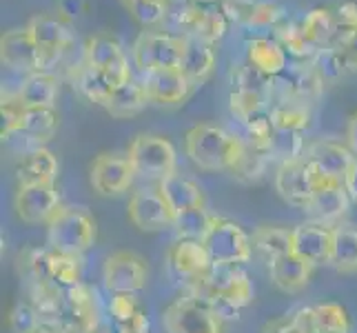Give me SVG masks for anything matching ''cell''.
Listing matches in <instances>:
<instances>
[{
  "label": "cell",
  "mask_w": 357,
  "mask_h": 333,
  "mask_svg": "<svg viewBox=\"0 0 357 333\" xmlns=\"http://www.w3.org/2000/svg\"><path fill=\"white\" fill-rule=\"evenodd\" d=\"M189 287L193 298L202 300L220 320L240 318L244 306L253 302V285L240 265H213L204 278Z\"/></svg>",
  "instance_id": "1"
},
{
  "label": "cell",
  "mask_w": 357,
  "mask_h": 333,
  "mask_svg": "<svg viewBox=\"0 0 357 333\" xmlns=\"http://www.w3.org/2000/svg\"><path fill=\"white\" fill-rule=\"evenodd\" d=\"M246 149L240 135L227 131L220 125L202 122L184 135V151L191 163L202 171H233Z\"/></svg>",
  "instance_id": "2"
},
{
  "label": "cell",
  "mask_w": 357,
  "mask_h": 333,
  "mask_svg": "<svg viewBox=\"0 0 357 333\" xmlns=\"http://www.w3.org/2000/svg\"><path fill=\"white\" fill-rule=\"evenodd\" d=\"M96 242V220L89 209L78 205H63L58 214L47 222V244L49 249L82 256Z\"/></svg>",
  "instance_id": "3"
},
{
  "label": "cell",
  "mask_w": 357,
  "mask_h": 333,
  "mask_svg": "<svg viewBox=\"0 0 357 333\" xmlns=\"http://www.w3.org/2000/svg\"><path fill=\"white\" fill-rule=\"evenodd\" d=\"M129 163L135 176L165 180L167 176L176 174L178 154L167 138L155 133H140L135 135L127 151Z\"/></svg>",
  "instance_id": "4"
},
{
  "label": "cell",
  "mask_w": 357,
  "mask_h": 333,
  "mask_svg": "<svg viewBox=\"0 0 357 333\" xmlns=\"http://www.w3.org/2000/svg\"><path fill=\"white\" fill-rule=\"evenodd\" d=\"M187 47V36L165 34V31H142L133 43L131 56L133 65L144 73L155 69L180 67V60Z\"/></svg>",
  "instance_id": "5"
},
{
  "label": "cell",
  "mask_w": 357,
  "mask_h": 333,
  "mask_svg": "<svg viewBox=\"0 0 357 333\" xmlns=\"http://www.w3.org/2000/svg\"><path fill=\"white\" fill-rule=\"evenodd\" d=\"M202 244L206 246L213 265H244L251 260L253 253V242L249 233L238 222L218 216Z\"/></svg>",
  "instance_id": "6"
},
{
  "label": "cell",
  "mask_w": 357,
  "mask_h": 333,
  "mask_svg": "<svg viewBox=\"0 0 357 333\" xmlns=\"http://www.w3.org/2000/svg\"><path fill=\"white\" fill-rule=\"evenodd\" d=\"M162 325L167 333H222V320L193 295L171 302L162 313Z\"/></svg>",
  "instance_id": "7"
},
{
  "label": "cell",
  "mask_w": 357,
  "mask_h": 333,
  "mask_svg": "<svg viewBox=\"0 0 357 333\" xmlns=\"http://www.w3.org/2000/svg\"><path fill=\"white\" fill-rule=\"evenodd\" d=\"M24 29L29 31L31 40L38 45V49L45 56V71L56 67L60 63V58H63V54L73 45L71 22L63 20L60 16L38 14L29 18V22L24 24Z\"/></svg>",
  "instance_id": "8"
},
{
  "label": "cell",
  "mask_w": 357,
  "mask_h": 333,
  "mask_svg": "<svg viewBox=\"0 0 357 333\" xmlns=\"http://www.w3.org/2000/svg\"><path fill=\"white\" fill-rule=\"evenodd\" d=\"M149 280L146 262L133 251H116L105 260L102 282L109 293H140Z\"/></svg>",
  "instance_id": "9"
},
{
  "label": "cell",
  "mask_w": 357,
  "mask_h": 333,
  "mask_svg": "<svg viewBox=\"0 0 357 333\" xmlns=\"http://www.w3.org/2000/svg\"><path fill=\"white\" fill-rule=\"evenodd\" d=\"M306 163L311 165L319 182H342L357 163V156L347 145L333 140H317L306 147Z\"/></svg>",
  "instance_id": "10"
},
{
  "label": "cell",
  "mask_w": 357,
  "mask_h": 333,
  "mask_svg": "<svg viewBox=\"0 0 357 333\" xmlns=\"http://www.w3.org/2000/svg\"><path fill=\"white\" fill-rule=\"evenodd\" d=\"M65 333H96L98 329V302L96 291L80 282L65 289V306L58 325Z\"/></svg>",
  "instance_id": "11"
},
{
  "label": "cell",
  "mask_w": 357,
  "mask_h": 333,
  "mask_svg": "<svg viewBox=\"0 0 357 333\" xmlns=\"http://www.w3.org/2000/svg\"><path fill=\"white\" fill-rule=\"evenodd\" d=\"M127 214L129 220L133 222V227L149 233L174 227L176 222V214L165 200V195L160 193V189H151V187H142L131 193Z\"/></svg>",
  "instance_id": "12"
},
{
  "label": "cell",
  "mask_w": 357,
  "mask_h": 333,
  "mask_svg": "<svg viewBox=\"0 0 357 333\" xmlns=\"http://www.w3.org/2000/svg\"><path fill=\"white\" fill-rule=\"evenodd\" d=\"M176 22L180 24V29L187 31V36L200 38L208 45L222 40L229 29V18L222 14L220 5L204 7L189 3V0L176 11Z\"/></svg>",
  "instance_id": "13"
},
{
  "label": "cell",
  "mask_w": 357,
  "mask_h": 333,
  "mask_svg": "<svg viewBox=\"0 0 357 333\" xmlns=\"http://www.w3.org/2000/svg\"><path fill=\"white\" fill-rule=\"evenodd\" d=\"M317 184L319 180L315 176V171L311 169V165L306 163V158L280 165L275 174V189L280 193V198L289 202L291 207L302 209V212L309 207L311 195Z\"/></svg>",
  "instance_id": "14"
},
{
  "label": "cell",
  "mask_w": 357,
  "mask_h": 333,
  "mask_svg": "<svg viewBox=\"0 0 357 333\" xmlns=\"http://www.w3.org/2000/svg\"><path fill=\"white\" fill-rule=\"evenodd\" d=\"M29 276L36 280H49L54 285L69 289L73 285H80V262L78 256L60 253L54 249L33 251L27 260Z\"/></svg>",
  "instance_id": "15"
},
{
  "label": "cell",
  "mask_w": 357,
  "mask_h": 333,
  "mask_svg": "<svg viewBox=\"0 0 357 333\" xmlns=\"http://www.w3.org/2000/svg\"><path fill=\"white\" fill-rule=\"evenodd\" d=\"M135 178V171L127 156L100 154L96 156L89 169V182L93 191L100 195H120L125 193Z\"/></svg>",
  "instance_id": "16"
},
{
  "label": "cell",
  "mask_w": 357,
  "mask_h": 333,
  "mask_svg": "<svg viewBox=\"0 0 357 333\" xmlns=\"http://www.w3.org/2000/svg\"><path fill=\"white\" fill-rule=\"evenodd\" d=\"M63 207L60 202V193L56 191L54 184H29V187H18L14 209L16 216L27 222V225H40L49 222L58 209Z\"/></svg>",
  "instance_id": "17"
},
{
  "label": "cell",
  "mask_w": 357,
  "mask_h": 333,
  "mask_svg": "<svg viewBox=\"0 0 357 333\" xmlns=\"http://www.w3.org/2000/svg\"><path fill=\"white\" fill-rule=\"evenodd\" d=\"M0 56H3V65L7 69L27 73V76L36 71H45V56L24 27L3 34V38H0Z\"/></svg>",
  "instance_id": "18"
},
{
  "label": "cell",
  "mask_w": 357,
  "mask_h": 333,
  "mask_svg": "<svg viewBox=\"0 0 357 333\" xmlns=\"http://www.w3.org/2000/svg\"><path fill=\"white\" fill-rule=\"evenodd\" d=\"M169 269L182 280H187L189 285L195 280L204 278L213 267L211 256H208L206 246L200 240H187L178 238L167 253Z\"/></svg>",
  "instance_id": "19"
},
{
  "label": "cell",
  "mask_w": 357,
  "mask_h": 333,
  "mask_svg": "<svg viewBox=\"0 0 357 333\" xmlns=\"http://www.w3.org/2000/svg\"><path fill=\"white\" fill-rule=\"evenodd\" d=\"M331 251H333V229L319 222H302L293 227V244L291 253L304 258L306 262L328 265Z\"/></svg>",
  "instance_id": "20"
},
{
  "label": "cell",
  "mask_w": 357,
  "mask_h": 333,
  "mask_svg": "<svg viewBox=\"0 0 357 333\" xmlns=\"http://www.w3.org/2000/svg\"><path fill=\"white\" fill-rule=\"evenodd\" d=\"M142 84L146 94H149V101L155 105H167V107H174L180 105L189 98L191 87L193 84L189 82V78L178 67H171V69H155L144 73Z\"/></svg>",
  "instance_id": "21"
},
{
  "label": "cell",
  "mask_w": 357,
  "mask_h": 333,
  "mask_svg": "<svg viewBox=\"0 0 357 333\" xmlns=\"http://www.w3.org/2000/svg\"><path fill=\"white\" fill-rule=\"evenodd\" d=\"M349 205L351 195L344 189L342 182H319L311 195L309 207L304 209V214H309L313 222L328 225V222H335L347 214Z\"/></svg>",
  "instance_id": "22"
},
{
  "label": "cell",
  "mask_w": 357,
  "mask_h": 333,
  "mask_svg": "<svg viewBox=\"0 0 357 333\" xmlns=\"http://www.w3.org/2000/svg\"><path fill=\"white\" fill-rule=\"evenodd\" d=\"M58 176V160L45 147H33L31 151H24L16 163V180L18 187L29 184H54Z\"/></svg>",
  "instance_id": "23"
},
{
  "label": "cell",
  "mask_w": 357,
  "mask_h": 333,
  "mask_svg": "<svg viewBox=\"0 0 357 333\" xmlns=\"http://www.w3.org/2000/svg\"><path fill=\"white\" fill-rule=\"evenodd\" d=\"M311 274L313 265L295 253L268 260V276L273 280V285L284 293H300L302 289H306V285L311 282Z\"/></svg>",
  "instance_id": "24"
},
{
  "label": "cell",
  "mask_w": 357,
  "mask_h": 333,
  "mask_svg": "<svg viewBox=\"0 0 357 333\" xmlns=\"http://www.w3.org/2000/svg\"><path fill=\"white\" fill-rule=\"evenodd\" d=\"M246 63L268 78H278L289 67V54L275 38H251L246 43Z\"/></svg>",
  "instance_id": "25"
},
{
  "label": "cell",
  "mask_w": 357,
  "mask_h": 333,
  "mask_svg": "<svg viewBox=\"0 0 357 333\" xmlns=\"http://www.w3.org/2000/svg\"><path fill=\"white\" fill-rule=\"evenodd\" d=\"M213 67H215L213 45L187 36V47H184V54H182L178 69L189 78V82L193 84V87L195 84H202L208 76H211Z\"/></svg>",
  "instance_id": "26"
},
{
  "label": "cell",
  "mask_w": 357,
  "mask_h": 333,
  "mask_svg": "<svg viewBox=\"0 0 357 333\" xmlns=\"http://www.w3.org/2000/svg\"><path fill=\"white\" fill-rule=\"evenodd\" d=\"M158 189L165 195V200L169 202L171 209H174L176 216L187 212V209H193V207H204L202 189L193 180L182 178L178 174H171L165 180H160Z\"/></svg>",
  "instance_id": "27"
},
{
  "label": "cell",
  "mask_w": 357,
  "mask_h": 333,
  "mask_svg": "<svg viewBox=\"0 0 357 333\" xmlns=\"http://www.w3.org/2000/svg\"><path fill=\"white\" fill-rule=\"evenodd\" d=\"M60 94V80L52 71H36L29 73L24 80L18 101L24 107H54Z\"/></svg>",
  "instance_id": "28"
},
{
  "label": "cell",
  "mask_w": 357,
  "mask_h": 333,
  "mask_svg": "<svg viewBox=\"0 0 357 333\" xmlns=\"http://www.w3.org/2000/svg\"><path fill=\"white\" fill-rule=\"evenodd\" d=\"M271 120L275 129L304 131L311 125V103L302 98H284L271 105Z\"/></svg>",
  "instance_id": "29"
},
{
  "label": "cell",
  "mask_w": 357,
  "mask_h": 333,
  "mask_svg": "<svg viewBox=\"0 0 357 333\" xmlns=\"http://www.w3.org/2000/svg\"><path fill=\"white\" fill-rule=\"evenodd\" d=\"M149 103L151 101H149V94H146V89H144V84L129 80L127 84L114 89V94H112V98H109L105 109L114 118H131L135 114H140V111Z\"/></svg>",
  "instance_id": "30"
},
{
  "label": "cell",
  "mask_w": 357,
  "mask_h": 333,
  "mask_svg": "<svg viewBox=\"0 0 357 333\" xmlns=\"http://www.w3.org/2000/svg\"><path fill=\"white\" fill-rule=\"evenodd\" d=\"M82 60L87 63L89 67L98 69V71H105L112 65H116L118 60L127 58L125 52H122V45L114 38V36L109 34H98V36H91L82 49Z\"/></svg>",
  "instance_id": "31"
},
{
  "label": "cell",
  "mask_w": 357,
  "mask_h": 333,
  "mask_svg": "<svg viewBox=\"0 0 357 333\" xmlns=\"http://www.w3.org/2000/svg\"><path fill=\"white\" fill-rule=\"evenodd\" d=\"M58 131V114L54 107H24L20 133L29 135L36 145L52 140Z\"/></svg>",
  "instance_id": "32"
},
{
  "label": "cell",
  "mask_w": 357,
  "mask_h": 333,
  "mask_svg": "<svg viewBox=\"0 0 357 333\" xmlns=\"http://www.w3.org/2000/svg\"><path fill=\"white\" fill-rule=\"evenodd\" d=\"M287 20V11L282 5L271 0H255L249 18L242 24L246 31L255 34L253 38H266L268 31H278V27Z\"/></svg>",
  "instance_id": "33"
},
{
  "label": "cell",
  "mask_w": 357,
  "mask_h": 333,
  "mask_svg": "<svg viewBox=\"0 0 357 333\" xmlns=\"http://www.w3.org/2000/svg\"><path fill=\"white\" fill-rule=\"evenodd\" d=\"M251 242H253V249L260 251L266 260H273V258L291 253L293 229L262 225L251 233Z\"/></svg>",
  "instance_id": "34"
},
{
  "label": "cell",
  "mask_w": 357,
  "mask_h": 333,
  "mask_svg": "<svg viewBox=\"0 0 357 333\" xmlns=\"http://www.w3.org/2000/svg\"><path fill=\"white\" fill-rule=\"evenodd\" d=\"M302 29L306 34V38H309L317 49L331 47L337 36V22L333 16V9L317 7V9L306 11V16L302 20Z\"/></svg>",
  "instance_id": "35"
},
{
  "label": "cell",
  "mask_w": 357,
  "mask_h": 333,
  "mask_svg": "<svg viewBox=\"0 0 357 333\" xmlns=\"http://www.w3.org/2000/svg\"><path fill=\"white\" fill-rule=\"evenodd\" d=\"M275 40L282 45V49L300 63H311L313 56L317 54V47L306 38V34L302 29V22H291L284 20L275 31Z\"/></svg>",
  "instance_id": "36"
},
{
  "label": "cell",
  "mask_w": 357,
  "mask_h": 333,
  "mask_svg": "<svg viewBox=\"0 0 357 333\" xmlns=\"http://www.w3.org/2000/svg\"><path fill=\"white\" fill-rule=\"evenodd\" d=\"M328 265L342 271V274L357 271V229L353 227L333 229V251H331Z\"/></svg>",
  "instance_id": "37"
},
{
  "label": "cell",
  "mask_w": 357,
  "mask_h": 333,
  "mask_svg": "<svg viewBox=\"0 0 357 333\" xmlns=\"http://www.w3.org/2000/svg\"><path fill=\"white\" fill-rule=\"evenodd\" d=\"M73 82H76L73 87H78V91L84 98H87V101H91L96 105H102V107H107L109 98H112V94H114V87L107 82L105 73L93 69V67H89L87 63H84V60L80 63Z\"/></svg>",
  "instance_id": "38"
},
{
  "label": "cell",
  "mask_w": 357,
  "mask_h": 333,
  "mask_svg": "<svg viewBox=\"0 0 357 333\" xmlns=\"http://www.w3.org/2000/svg\"><path fill=\"white\" fill-rule=\"evenodd\" d=\"M229 80H231V91L262 94L268 101H273V78L264 76L262 71H257L249 63L233 65L229 71Z\"/></svg>",
  "instance_id": "39"
},
{
  "label": "cell",
  "mask_w": 357,
  "mask_h": 333,
  "mask_svg": "<svg viewBox=\"0 0 357 333\" xmlns=\"http://www.w3.org/2000/svg\"><path fill=\"white\" fill-rule=\"evenodd\" d=\"M313 69L317 71V76L324 80V84H333L340 78H344L347 73H351V67L347 63V56L340 47H322L317 49V54L311 60Z\"/></svg>",
  "instance_id": "40"
},
{
  "label": "cell",
  "mask_w": 357,
  "mask_h": 333,
  "mask_svg": "<svg viewBox=\"0 0 357 333\" xmlns=\"http://www.w3.org/2000/svg\"><path fill=\"white\" fill-rule=\"evenodd\" d=\"M266 154H268L271 160H280V165L304 158L306 156V145H304V138H302V131L275 129L273 138H271V142H268Z\"/></svg>",
  "instance_id": "41"
},
{
  "label": "cell",
  "mask_w": 357,
  "mask_h": 333,
  "mask_svg": "<svg viewBox=\"0 0 357 333\" xmlns=\"http://www.w3.org/2000/svg\"><path fill=\"white\" fill-rule=\"evenodd\" d=\"M349 313L337 302H322L313 306V333H349Z\"/></svg>",
  "instance_id": "42"
},
{
  "label": "cell",
  "mask_w": 357,
  "mask_h": 333,
  "mask_svg": "<svg viewBox=\"0 0 357 333\" xmlns=\"http://www.w3.org/2000/svg\"><path fill=\"white\" fill-rule=\"evenodd\" d=\"M213 220H215V216L208 214L204 207H193V209H187V212L176 216L174 229L178 231L180 238L202 242L206 238L208 229H211Z\"/></svg>",
  "instance_id": "43"
},
{
  "label": "cell",
  "mask_w": 357,
  "mask_h": 333,
  "mask_svg": "<svg viewBox=\"0 0 357 333\" xmlns=\"http://www.w3.org/2000/svg\"><path fill=\"white\" fill-rule=\"evenodd\" d=\"M125 5L133 20L146 31L160 27L171 14V0H129Z\"/></svg>",
  "instance_id": "44"
},
{
  "label": "cell",
  "mask_w": 357,
  "mask_h": 333,
  "mask_svg": "<svg viewBox=\"0 0 357 333\" xmlns=\"http://www.w3.org/2000/svg\"><path fill=\"white\" fill-rule=\"evenodd\" d=\"M268 154L264 149H257V147L246 142V149L240 158V163L233 167L231 176L238 178L240 182H257L264 178V171L268 165Z\"/></svg>",
  "instance_id": "45"
},
{
  "label": "cell",
  "mask_w": 357,
  "mask_h": 333,
  "mask_svg": "<svg viewBox=\"0 0 357 333\" xmlns=\"http://www.w3.org/2000/svg\"><path fill=\"white\" fill-rule=\"evenodd\" d=\"M264 333H313V306H302L291 318L273 320Z\"/></svg>",
  "instance_id": "46"
},
{
  "label": "cell",
  "mask_w": 357,
  "mask_h": 333,
  "mask_svg": "<svg viewBox=\"0 0 357 333\" xmlns=\"http://www.w3.org/2000/svg\"><path fill=\"white\" fill-rule=\"evenodd\" d=\"M9 327L16 333H38L45 327V323L31 302H18L9 311Z\"/></svg>",
  "instance_id": "47"
},
{
  "label": "cell",
  "mask_w": 357,
  "mask_h": 333,
  "mask_svg": "<svg viewBox=\"0 0 357 333\" xmlns=\"http://www.w3.org/2000/svg\"><path fill=\"white\" fill-rule=\"evenodd\" d=\"M138 311H142V309L138 306V302H135V298L131 293H112V300H109V313L114 316L116 327L127 325Z\"/></svg>",
  "instance_id": "48"
},
{
  "label": "cell",
  "mask_w": 357,
  "mask_h": 333,
  "mask_svg": "<svg viewBox=\"0 0 357 333\" xmlns=\"http://www.w3.org/2000/svg\"><path fill=\"white\" fill-rule=\"evenodd\" d=\"M22 116H24V105L20 101H3L0 107V118H3V138L7 140L9 135H14L22 127Z\"/></svg>",
  "instance_id": "49"
},
{
  "label": "cell",
  "mask_w": 357,
  "mask_h": 333,
  "mask_svg": "<svg viewBox=\"0 0 357 333\" xmlns=\"http://www.w3.org/2000/svg\"><path fill=\"white\" fill-rule=\"evenodd\" d=\"M102 73H105L107 82L112 84L114 89H118V87H122V84H127V82L131 80V69H129V60H127V58H122V60H118L116 65H112V67H109V69H105Z\"/></svg>",
  "instance_id": "50"
},
{
  "label": "cell",
  "mask_w": 357,
  "mask_h": 333,
  "mask_svg": "<svg viewBox=\"0 0 357 333\" xmlns=\"http://www.w3.org/2000/svg\"><path fill=\"white\" fill-rule=\"evenodd\" d=\"M84 14V0H58V16L73 22Z\"/></svg>",
  "instance_id": "51"
},
{
  "label": "cell",
  "mask_w": 357,
  "mask_h": 333,
  "mask_svg": "<svg viewBox=\"0 0 357 333\" xmlns=\"http://www.w3.org/2000/svg\"><path fill=\"white\" fill-rule=\"evenodd\" d=\"M340 49L344 52V56H347V63H349L351 71H357V31L351 34V38L344 43Z\"/></svg>",
  "instance_id": "52"
},
{
  "label": "cell",
  "mask_w": 357,
  "mask_h": 333,
  "mask_svg": "<svg viewBox=\"0 0 357 333\" xmlns=\"http://www.w3.org/2000/svg\"><path fill=\"white\" fill-rule=\"evenodd\" d=\"M347 147L357 156V114L349 120V127H347Z\"/></svg>",
  "instance_id": "53"
},
{
  "label": "cell",
  "mask_w": 357,
  "mask_h": 333,
  "mask_svg": "<svg viewBox=\"0 0 357 333\" xmlns=\"http://www.w3.org/2000/svg\"><path fill=\"white\" fill-rule=\"evenodd\" d=\"M344 189L349 191L351 200H355V202H357V163H355V165H353V169L349 171V176L344 178Z\"/></svg>",
  "instance_id": "54"
},
{
  "label": "cell",
  "mask_w": 357,
  "mask_h": 333,
  "mask_svg": "<svg viewBox=\"0 0 357 333\" xmlns=\"http://www.w3.org/2000/svg\"><path fill=\"white\" fill-rule=\"evenodd\" d=\"M189 3H195V5H204V7H211V5H220L222 0H189Z\"/></svg>",
  "instance_id": "55"
},
{
  "label": "cell",
  "mask_w": 357,
  "mask_h": 333,
  "mask_svg": "<svg viewBox=\"0 0 357 333\" xmlns=\"http://www.w3.org/2000/svg\"><path fill=\"white\" fill-rule=\"evenodd\" d=\"M125 3H129V0H125Z\"/></svg>",
  "instance_id": "56"
}]
</instances>
